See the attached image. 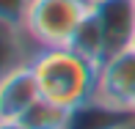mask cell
<instances>
[{"label": "cell", "mask_w": 135, "mask_h": 129, "mask_svg": "<svg viewBox=\"0 0 135 129\" xmlns=\"http://www.w3.org/2000/svg\"><path fill=\"white\" fill-rule=\"evenodd\" d=\"M44 99L75 110L97 94L99 63L72 47H41L30 60Z\"/></svg>", "instance_id": "cell-1"}, {"label": "cell", "mask_w": 135, "mask_h": 129, "mask_svg": "<svg viewBox=\"0 0 135 129\" xmlns=\"http://www.w3.org/2000/svg\"><path fill=\"white\" fill-rule=\"evenodd\" d=\"M88 11L91 0H33L22 28L39 47H69Z\"/></svg>", "instance_id": "cell-2"}, {"label": "cell", "mask_w": 135, "mask_h": 129, "mask_svg": "<svg viewBox=\"0 0 135 129\" xmlns=\"http://www.w3.org/2000/svg\"><path fill=\"white\" fill-rule=\"evenodd\" d=\"M116 107H135V47L110 55L99 63V77H97V94Z\"/></svg>", "instance_id": "cell-3"}, {"label": "cell", "mask_w": 135, "mask_h": 129, "mask_svg": "<svg viewBox=\"0 0 135 129\" xmlns=\"http://www.w3.org/2000/svg\"><path fill=\"white\" fill-rule=\"evenodd\" d=\"M105 33V58L135 44V0H91Z\"/></svg>", "instance_id": "cell-4"}, {"label": "cell", "mask_w": 135, "mask_h": 129, "mask_svg": "<svg viewBox=\"0 0 135 129\" xmlns=\"http://www.w3.org/2000/svg\"><path fill=\"white\" fill-rule=\"evenodd\" d=\"M41 99L39 80L30 63H20L3 71L0 80V118H22V113L33 102Z\"/></svg>", "instance_id": "cell-5"}, {"label": "cell", "mask_w": 135, "mask_h": 129, "mask_svg": "<svg viewBox=\"0 0 135 129\" xmlns=\"http://www.w3.org/2000/svg\"><path fill=\"white\" fill-rule=\"evenodd\" d=\"M135 118V110L116 107L99 96H91L69 113L66 129H124Z\"/></svg>", "instance_id": "cell-6"}, {"label": "cell", "mask_w": 135, "mask_h": 129, "mask_svg": "<svg viewBox=\"0 0 135 129\" xmlns=\"http://www.w3.org/2000/svg\"><path fill=\"white\" fill-rule=\"evenodd\" d=\"M69 47L77 50L80 55H85V58L97 60V63L105 60V33H102V25H99V19L94 14V6L85 14V19L80 22V28L75 30V39H72Z\"/></svg>", "instance_id": "cell-7"}, {"label": "cell", "mask_w": 135, "mask_h": 129, "mask_svg": "<svg viewBox=\"0 0 135 129\" xmlns=\"http://www.w3.org/2000/svg\"><path fill=\"white\" fill-rule=\"evenodd\" d=\"M69 107H64V104H55L50 99H44L41 96L39 102H33L30 107L22 113V124L28 129H66L69 124Z\"/></svg>", "instance_id": "cell-8"}, {"label": "cell", "mask_w": 135, "mask_h": 129, "mask_svg": "<svg viewBox=\"0 0 135 129\" xmlns=\"http://www.w3.org/2000/svg\"><path fill=\"white\" fill-rule=\"evenodd\" d=\"M33 0H0V22H8V25H25V17L30 11Z\"/></svg>", "instance_id": "cell-9"}, {"label": "cell", "mask_w": 135, "mask_h": 129, "mask_svg": "<svg viewBox=\"0 0 135 129\" xmlns=\"http://www.w3.org/2000/svg\"><path fill=\"white\" fill-rule=\"evenodd\" d=\"M0 129H28L20 118H0Z\"/></svg>", "instance_id": "cell-10"}, {"label": "cell", "mask_w": 135, "mask_h": 129, "mask_svg": "<svg viewBox=\"0 0 135 129\" xmlns=\"http://www.w3.org/2000/svg\"><path fill=\"white\" fill-rule=\"evenodd\" d=\"M124 129H135V118H132V121H130V124H127Z\"/></svg>", "instance_id": "cell-11"}, {"label": "cell", "mask_w": 135, "mask_h": 129, "mask_svg": "<svg viewBox=\"0 0 135 129\" xmlns=\"http://www.w3.org/2000/svg\"><path fill=\"white\" fill-rule=\"evenodd\" d=\"M132 47H135V44H132Z\"/></svg>", "instance_id": "cell-12"}, {"label": "cell", "mask_w": 135, "mask_h": 129, "mask_svg": "<svg viewBox=\"0 0 135 129\" xmlns=\"http://www.w3.org/2000/svg\"><path fill=\"white\" fill-rule=\"evenodd\" d=\"M132 110H135V107H132Z\"/></svg>", "instance_id": "cell-13"}]
</instances>
